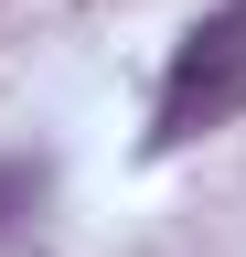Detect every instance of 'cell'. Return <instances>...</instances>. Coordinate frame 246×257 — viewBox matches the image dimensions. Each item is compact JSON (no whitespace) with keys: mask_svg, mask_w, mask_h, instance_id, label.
I'll use <instances>...</instances> for the list:
<instances>
[{"mask_svg":"<svg viewBox=\"0 0 246 257\" xmlns=\"http://www.w3.org/2000/svg\"><path fill=\"white\" fill-rule=\"evenodd\" d=\"M235 75H246V0L235 11H214L193 43H182V64H171V86H161V140H182L193 128V96H203V118L235 96Z\"/></svg>","mask_w":246,"mask_h":257,"instance_id":"6da1fadb","label":"cell"},{"mask_svg":"<svg viewBox=\"0 0 246 257\" xmlns=\"http://www.w3.org/2000/svg\"><path fill=\"white\" fill-rule=\"evenodd\" d=\"M33 204H43V172H33V161H0V225L33 214Z\"/></svg>","mask_w":246,"mask_h":257,"instance_id":"7a4b0ae2","label":"cell"}]
</instances>
